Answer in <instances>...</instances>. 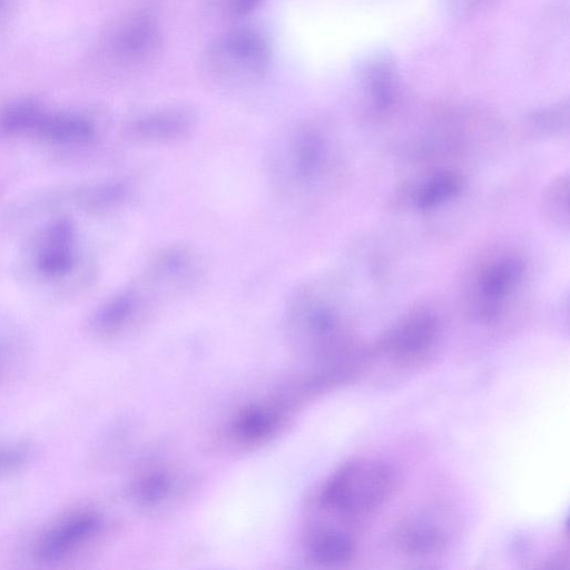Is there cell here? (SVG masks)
Listing matches in <instances>:
<instances>
[{"instance_id": "4", "label": "cell", "mask_w": 570, "mask_h": 570, "mask_svg": "<svg viewBox=\"0 0 570 570\" xmlns=\"http://www.w3.org/2000/svg\"><path fill=\"white\" fill-rule=\"evenodd\" d=\"M205 273L202 256L186 246H171L155 254L139 283L154 296L180 295L193 289Z\"/></svg>"}, {"instance_id": "3", "label": "cell", "mask_w": 570, "mask_h": 570, "mask_svg": "<svg viewBox=\"0 0 570 570\" xmlns=\"http://www.w3.org/2000/svg\"><path fill=\"white\" fill-rule=\"evenodd\" d=\"M263 39L250 30L227 33L212 46L207 65L219 80H252L261 77L268 63Z\"/></svg>"}, {"instance_id": "20", "label": "cell", "mask_w": 570, "mask_h": 570, "mask_svg": "<svg viewBox=\"0 0 570 570\" xmlns=\"http://www.w3.org/2000/svg\"><path fill=\"white\" fill-rule=\"evenodd\" d=\"M29 452V448L24 444H0V473L22 464L27 460Z\"/></svg>"}, {"instance_id": "18", "label": "cell", "mask_w": 570, "mask_h": 570, "mask_svg": "<svg viewBox=\"0 0 570 570\" xmlns=\"http://www.w3.org/2000/svg\"><path fill=\"white\" fill-rule=\"evenodd\" d=\"M23 346L12 336L0 333V384L9 382L24 364Z\"/></svg>"}, {"instance_id": "21", "label": "cell", "mask_w": 570, "mask_h": 570, "mask_svg": "<svg viewBox=\"0 0 570 570\" xmlns=\"http://www.w3.org/2000/svg\"><path fill=\"white\" fill-rule=\"evenodd\" d=\"M257 0H234V10L237 12H245L249 10Z\"/></svg>"}, {"instance_id": "19", "label": "cell", "mask_w": 570, "mask_h": 570, "mask_svg": "<svg viewBox=\"0 0 570 570\" xmlns=\"http://www.w3.org/2000/svg\"><path fill=\"white\" fill-rule=\"evenodd\" d=\"M41 114L32 104H16L3 112L2 127L8 131L33 130Z\"/></svg>"}, {"instance_id": "6", "label": "cell", "mask_w": 570, "mask_h": 570, "mask_svg": "<svg viewBox=\"0 0 570 570\" xmlns=\"http://www.w3.org/2000/svg\"><path fill=\"white\" fill-rule=\"evenodd\" d=\"M438 335L439 324L433 315L413 313L384 335L377 352L399 366L419 365L432 354Z\"/></svg>"}, {"instance_id": "7", "label": "cell", "mask_w": 570, "mask_h": 570, "mask_svg": "<svg viewBox=\"0 0 570 570\" xmlns=\"http://www.w3.org/2000/svg\"><path fill=\"white\" fill-rule=\"evenodd\" d=\"M283 147L281 160L276 164L281 181L291 188L312 183L325 160L323 139L313 131L304 130L293 136L289 142H284Z\"/></svg>"}, {"instance_id": "22", "label": "cell", "mask_w": 570, "mask_h": 570, "mask_svg": "<svg viewBox=\"0 0 570 570\" xmlns=\"http://www.w3.org/2000/svg\"><path fill=\"white\" fill-rule=\"evenodd\" d=\"M4 0H0V9L3 7Z\"/></svg>"}, {"instance_id": "5", "label": "cell", "mask_w": 570, "mask_h": 570, "mask_svg": "<svg viewBox=\"0 0 570 570\" xmlns=\"http://www.w3.org/2000/svg\"><path fill=\"white\" fill-rule=\"evenodd\" d=\"M104 529L102 515L92 509L70 512L47 528L36 543L39 561L65 560L91 543Z\"/></svg>"}, {"instance_id": "15", "label": "cell", "mask_w": 570, "mask_h": 570, "mask_svg": "<svg viewBox=\"0 0 570 570\" xmlns=\"http://www.w3.org/2000/svg\"><path fill=\"white\" fill-rule=\"evenodd\" d=\"M42 137L63 141H88L95 135L91 124L77 116L41 114L35 129Z\"/></svg>"}, {"instance_id": "10", "label": "cell", "mask_w": 570, "mask_h": 570, "mask_svg": "<svg viewBox=\"0 0 570 570\" xmlns=\"http://www.w3.org/2000/svg\"><path fill=\"white\" fill-rule=\"evenodd\" d=\"M357 544L347 530L321 524L308 530L304 540L306 559L321 567H340L353 560Z\"/></svg>"}, {"instance_id": "16", "label": "cell", "mask_w": 570, "mask_h": 570, "mask_svg": "<svg viewBox=\"0 0 570 570\" xmlns=\"http://www.w3.org/2000/svg\"><path fill=\"white\" fill-rule=\"evenodd\" d=\"M70 240L69 226L60 223L52 227L50 233V246L39 255V268L47 274H61L69 269L71 255L68 243Z\"/></svg>"}, {"instance_id": "9", "label": "cell", "mask_w": 570, "mask_h": 570, "mask_svg": "<svg viewBox=\"0 0 570 570\" xmlns=\"http://www.w3.org/2000/svg\"><path fill=\"white\" fill-rule=\"evenodd\" d=\"M524 269L515 256L501 257L487 266L478 277L474 313L483 321L498 316L509 293L517 286Z\"/></svg>"}, {"instance_id": "11", "label": "cell", "mask_w": 570, "mask_h": 570, "mask_svg": "<svg viewBox=\"0 0 570 570\" xmlns=\"http://www.w3.org/2000/svg\"><path fill=\"white\" fill-rule=\"evenodd\" d=\"M195 121L189 109H165L137 119L131 126V135L142 142H171L187 137Z\"/></svg>"}, {"instance_id": "14", "label": "cell", "mask_w": 570, "mask_h": 570, "mask_svg": "<svg viewBox=\"0 0 570 570\" xmlns=\"http://www.w3.org/2000/svg\"><path fill=\"white\" fill-rule=\"evenodd\" d=\"M158 31L147 17L131 18L119 31L117 47L121 53L136 60H145L158 45Z\"/></svg>"}, {"instance_id": "12", "label": "cell", "mask_w": 570, "mask_h": 570, "mask_svg": "<svg viewBox=\"0 0 570 570\" xmlns=\"http://www.w3.org/2000/svg\"><path fill=\"white\" fill-rule=\"evenodd\" d=\"M448 541V531L430 517L411 519L402 523L395 533L399 548L414 557H429L441 552Z\"/></svg>"}, {"instance_id": "8", "label": "cell", "mask_w": 570, "mask_h": 570, "mask_svg": "<svg viewBox=\"0 0 570 570\" xmlns=\"http://www.w3.org/2000/svg\"><path fill=\"white\" fill-rule=\"evenodd\" d=\"M154 296L140 284L110 298L94 317L101 335L116 336L144 324L153 308Z\"/></svg>"}, {"instance_id": "13", "label": "cell", "mask_w": 570, "mask_h": 570, "mask_svg": "<svg viewBox=\"0 0 570 570\" xmlns=\"http://www.w3.org/2000/svg\"><path fill=\"white\" fill-rule=\"evenodd\" d=\"M179 490V479L167 468L156 466L138 474L130 487V495L140 508L154 510L164 507Z\"/></svg>"}, {"instance_id": "17", "label": "cell", "mask_w": 570, "mask_h": 570, "mask_svg": "<svg viewBox=\"0 0 570 570\" xmlns=\"http://www.w3.org/2000/svg\"><path fill=\"white\" fill-rule=\"evenodd\" d=\"M462 188V179L452 173H443L426 181L415 196L416 206L421 209L434 206L454 197Z\"/></svg>"}, {"instance_id": "1", "label": "cell", "mask_w": 570, "mask_h": 570, "mask_svg": "<svg viewBox=\"0 0 570 570\" xmlns=\"http://www.w3.org/2000/svg\"><path fill=\"white\" fill-rule=\"evenodd\" d=\"M396 485L393 468L380 460H350L321 485L314 508L324 517L352 521L384 504Z\"/></svg>"}, {"instance_id": "2", "label": "cell", "mask_w": 570, "mask_h": 570, "mask_svg": "<svg viewBox=\"0 0 570 570\" xmlns=\"http://www.w3.org/2000/svg\"><path fill=\"white\" fill-rule=\"evenodd\" d=\"M296 400L291 392L243 406L229 420L226 438L240 448L264 444L286 426L294 414Z\"/></svg>"}]
</instances>
